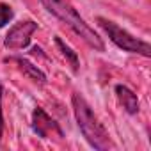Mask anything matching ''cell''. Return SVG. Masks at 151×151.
Masks as SVG:
<instances>
[{
	"label": "cell",
	"mask_w": 151,
	"mask_h": 151,
	"mask_svg": "<svg viewBox=\"0 0 151 151\" xmlns=\"http://www.w3.org/2000/svg\"><path fill=\"white\" fill-rule=\"evenodd\" d=\"M14 18V11L9 4H4V2H0V29L6 27L11 20Z\"/></svg>",
	"instance_id": "obj_9"
},
{
	"label": "cell",
	"mask_w": 151,
	"mask_h": 151,
	"mask_svg": "<svg viewBox=\"0 0 151 151\" xmlns=\"http://www.w3.org/2000/svg\"><path fill=\"white\" fill-rule=\"evenodd\" d=\"M98 25L105 30V34L109 36V39L121 50L128 52V53H137V55H142V57H149L151 55V48L146 41L142 39H137L135 36H132L128 30L121 29L117 23H114L112 20H107L103 16H98L96 18Z\"/></svg>",
	"instance_id": "obj_3"
},
{
	"label": "cell",
	"mask_w": 151,
	"mask_h": 151,
	"mask_svg": "<svg viewBox=\"0 0 151 151\" xmlns=\"http://www.w3.org/2000/svg\"><path fill=\"white\" fill-rule=\"evenodd\" d=\"M41 4L45 6V9L48 13H52L55 18H59L66 27H69L87 46L94 48L96 52H105L103 39L94 32V29H91L86 23V20L78 14V11L68 0H41Z\"/></svg>",
	"instance_id": "obj_1"
},
{
	"label": "cell",
	"mask_w": 151,
	"mask_h": 151,
	"mask_svg": "<svg viewBox=\"0 0 151 151\" xmlns=\"http://www.w3.org/2000/svg\"><path fill=\"white\" fill-rule=\"evenodd\" d=\"M114 93L117 96V101L123 105V109L128 114H137L139 112V98H137V94L130 87H126L123 84H117L114 87Z\"/></svg>",
	"instance_id": "obj_6"
},
{
	"label": "cell",
	"mask_w": 151,
	"mask_h": 151,
	"mask_svg": "<svg viewBox=\"0 0 151 151\" xmlns=\"http://www.w3.org/2000/svg\"><path fill=\"white\" fill-rule=\"evenodd\" d=\"M2 86H0V139H2V132H4V116H2Z\"/></svg>",
	"instance_id": "obj_10"
},
{
	"label": "cell",
	"mask_w": 151,
	"mask_h": 151,
	"mask_svg": "<svg viewBox=\"0 0 151 151\" xmlns=\"http://www.w3.org/2000/svg\"><path fill=\"white\" fill-rule=\"evenodd\" d=\"M71 107H73V114L75 119L78 123V128L82 132V135L86 137V140L91 144V147L94 149H112L114 142L109 137V132L105 130V126L100 123L98 116L93 112L91 105L80 96L75 93L71 96Z\"/></svg>",
	"instance_id": "obj_2"
},
{
	"label": "cell",
	"mask_w": 151,
	"mask_h": 151,
	"mask_svg": "<svg viewBox=\"0 0 151 151\" xmlns=\"http://www.w3.org/2000/svg\"><path fill=\"white\" fill-rule=\"evenodd\" d=\"M32 130L41 137V139H62L64 132L59 126V123L48 116L41 107H36L32 112Z\"/></svg>",
	"instance_id": "obj_5"
},
{
	"label": "cell",
	"mask_w": 151,
	"mask_h": 151,
	"mask_svg": "<svg viewBox=\"0 0 151 151\" xmlns=\"http://www.w3.org/2000/svg\"><path fill=\"white\" fill-rule=\"evenodd\" d=\"M55 45L59 46V50L62 52V55L69 60V64H71V68H73V71H78V66H80V60H78V55L77 53H75L59 36H55Z\"/></svg>",
	"instance_id": "obj_8"
},
{
	"label": "cell",
	"mask_w": 151,
	"mask_h": 151,
	"mask_svg": "<svg viewBox=\"0 0 151 151\" xmlns=\"http://www.w3.org/2000/svg\"><path fill=\"white\" fill-rule=\"evenodd\" d=\"M37 30V23L34 20H22L14 23L4 37V46L7 50H25L30 45L32 34Z\"/></svg>",
	"instance_id": "obj_4"
},
{
	"label": "cell",
	"mask_w": 151,
	"mask_h": 151,
	"mask_svg": "<svg viewBox=\"0 0 151 151\" xmlns=\"http://www.w3.org/2000/svg\"><path fill=\"white\" fill-rule=\"evenodd\" d=\"M11 62L18 64L20 71L25 75V77H27L29 80H32V82H36V84H39V86H45V84H46V75H45V73H43L37 66H34L32 62H29L27 59H22V57H13V59H11Z\"/></svg>",
	"instance_id": "obj_7"
}]
</instances>
